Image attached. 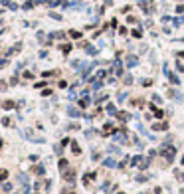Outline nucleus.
Instances as JSON below:
<instances>
[{
	"label": "nucleus",
	"mask_w": 184,
	"mask_h": 194,
	"mask_svg": "<svg viewBox=\"0 0 184 194\" xmlns=\"http://www.w3.org/2000/svg\"><path fill=\"white\" fill-rule=\"evenodd\" d=\"M162 156H164L168 162H172V158H174V147H166V149H162Z\"/></svg>",
	"instance_id": "obj_1"
},
{
	"label": "nucleus",
	"mask_w": 184,
	"mask_h": 194,
	"mask_svg": "<svg viewBox=\"0 0 184 194\" xmlns=\"http://www.w3.org/2000/svg\"><path fill=\"white\" fill-rule=\"evenodd\" d=\"M148 2H150V0H137V4H138V6H142V10H144L146 14H150V10H152V8L148 6Z\"/></svg>",
	"instance_id": "obj_2"
},
{
	"label": "nucleus",
	"mask_w": 184,
	"mask_h": 194,
	"mask_svg": "<svg viewBox=\"0 0 184 194\" xmlns=\"http://www.w3.org/2000/svg\"><path fill=\"white\" fill-rule=\"evenodd\" d=\"M63 176H65V180H67V182H73V180H75V172H73V170H65V172H63Z\"/></svg>",
	"instance_id": "obj_3"
},
{
	"label": "nucleus",
	"mask_w": 184,
	"mask_h": 194,
	"mask_svg": "<svg viewBox=\"0 0 184 194\" xmlns=\"http://www.w3.org/2000/svg\"><path fill=\"white\" fill-rule=\"evenodd\" d=\"M93 178H95V174H93V172H87V174L83 176V184H85V186H89V182H91Z\"/></svg>",
	"instance_id": "obj_4"
},
{
	"label": "nucleus",
	"mask_w": 184,
	"mask_h": 194,
	"mask_svg": "<svg viewBox=\"0 0 184 194\" xmlns=\"http://www.w3.org/2000/svg\"><path fill=\"white\" fill-rule=\"evenodd\" d=\"M67 115L69 117H79L81 113H79V109H75V107H67Z\"/></svg>",
	"instance_id": "obj_5"
},
{
	"label": "nucleus",
	"mask_w": 184,
	"mask_h": 194,
	"mask_svg": "<svg viewBox=\"0 0 184 194\" xmlns=\"http://www.w3.org/2000/svg\"><path fill=\"white\" fill-rule=\"evenodd\" d=\"M152 129H154V131H164V129H168V125H166V123H154Z\"/></svg>",
	"instance_id": "obj_6"
},
{
	"label": "nucleus",
	"mask_w": 184,
	"mask_h": 194,
	"mask_svg": "<svg viewBox=\"0 0 184 194\" xmlns=\"http://www.w3.org/2000/svg\"><path fill=\"white\" fill-rule=\"evenodd\" d=\"M103 164H105L107 168H113V166H117V162H115L113 158H105V160H103Z\"/></svg>",
	"instance_id": "obj_7"
},
{
	"label": "nucleus",
	"mask_w": 184,
	"mask_h": 194,
	"mask_svg": "<svg viewBox=\"0 0 184 194\" xmlns=\"http://www.w3.org/2000/svg\"><path fill=\"white\" fill-rule=\"evenodd\" d=\"M137 58H135V56H129V58H127V66H129V68H133V66H137Z\"/></svg>",
	"instance_id": "obj_8"
},
{
	"label": "nucleus",
	"mask_w": 184,
	"mask_h": 194,
	"mask_svg": "<svg viewBox=\"0 0 184 194\" xmlns=\"http://www.w3.org/2000/svg\"><path fill=\"white\" fill-rule=\"evenodd\" d=\"M59 168H61L63 172L67 170V160H65V158H61V160H59Z\"/></svg>",
	"instance_id": "obj_9"
},
{
	"label": "nucleus",
	"mask_w": 184,
	"mask_h": 194,
	"mask_svg": "<svg viewBox=\"0 0 184 194\" xmlns=\"http://www.w3.org/2000/svg\"><path fill=\"white\" fill-rule=\"evenodd\" d=\"M2 2H4V4H6V6H8L10 10H16V8H18V6H16L14 2H10V0H2Z\"/></svg>",
	"instance_id": "obj_10"
},
{
	"label": "nucleus",
	"mask_w": 184,
	"mask_h": 194,
	"mask_svg": "<svg viewBox=\"0 0 184 194\" xmlns=\"http://www.w3.org/2000/svg\"><path fill=\"white\" fill-rule=\"evenodd\" d=\"M8 178V170L6 168H0V180H6Z\"/></svg>",
	"instance_id": "obj_11"
},
{
	"label": "nucleus",
	"mask_w": 184,
	"mask_h": 194,
	"mask_svg": "<svg viewBox=\"0 0 184 194\" xmlns=\"http://www.w3.org/2000/svg\"><path fill=\"white\" fill-rule=\"evenodd\" d=\"M71 151H73L75 155H79V153H81V149L77 147V143H71Z\"/></svg>",
	"instance_id": "obj_12"
},
{
	"label": "nucleus",
	"mask_w": 184,
	"mask_h": 194,
	"mask_svg": "<svg viewBox=\"0 0 184 194\" xmlns=\"http://www.w3.org/2000/svg\"><path fill=\"white\" fill-rule=\"evenodd\" d=\"M107 113H111V115H115V113H117V109H115V105H107Z\"/></svg>",
	"instance_id": "obj_13"
},
{
	"label": "nucleus",
	"mask_w": 184,
	"mask_h": 194,
	"mask_svg": "<svg viewBox=\"0 0 184 194\" xmlns=\"http://www.w3.org/2000/svg\"><path fill=\"white\" fill-rule=\"evenodd\" d=\"M129 113H119V119H121V121H129Z\"/></svg>",
	"instance_id": "obj_14"
},
{
	"label": "nucleus",
	"mask_w": 184,
	"mask_h": 194,
	"mask_svg": "<svg viewBox=\"0 0 184 194\" xmlns=\"http://www.w3.org/2000/svg\"><path fill=\"white\" fill-rule=\"evenodd\" d=\"M79 105H81V107H87V105H89V99H87V97H83V99L79 101Z\"/></svg>",
	"instance_id": "obj_15"
},
{
	"label": "nucleus",
	"mask_w": 184,
	"mask_h": 194,
	"mask_svg": "<svg viewBox=\"0 0 184 194\" xmlns=\"http://www.w3.org/2000/svg\"><path fill=\"white\" fill-rule=\"evenodd\" d=\"M87 54H91V56H95V54H97V50H95V48H91V46H87Z\"/></svg>",
	"instance_id": "obj_16"
},
{
	"label": "nucleus",
	"mask_w": 184,
	"mask_h": 194,
	"mask_svg": "<svg viewBox=\"0 0 184 194\" xmlns=\"http://www.w3.org/2000/svg\"><path fill=\"white\" fill-rule=\"evenodd\" d=\"M12 107H14L12 101H6V103H4V109H12Z\"/></svg>",
	"instance_id": "obj_17"
},
{
	"label": "nucleus",
	"mask_w": 184,
	"mask_h": 194,
	"mask_svg": "<svg viewBox=\"0 0 184 194\" xmlns=\"http://www.w3.org/2000/svg\"><path fill=\"white\" fill-rule=\"evenodd\" d=\"M2 125H4V127H10V119L4 117V119H2Z\"/></svg>",
	"instance_id": "obj_18"
},
{
	"label": "nucleus",
	"mask_w": 184,
	"mask_h": 194,
	"mask_svg": "<svg viewBox=\"0 0 184 194\" xmlns=\"http://www.w3.org/2000/svg\"><path fill=\"white\" fill-rule=\"evenodd\" d=\"M34 170H36V174H44V166H36Z\"/></svg>",
	"instance_id": "obj_19"
},
{
	"label": "nucleus",
	"mask_w": 184,
	"mask_h": 194,
	"mask_svg": "<svg viewBox=\"0 0 184 194\" xmlns=\"http://www.w3.org/2000/svg\"><path fill=\"white\" fill-rule=\"evenodd\" d=\"M18 178H20V182H22V184H28V178H26V176H24V174H20V176H18Z\"/></svg>",
	"instance_id": "obj_20"
},
{
	"label": "nucleus",
	"mask_w": 184,
	"mask_h": 194,
	"mask_svg": "<svg viewBox=\"0 0 184 194\" xmlns=\"http://www.w3.org/2000/svg\"><path fill=\"white\" fill-rule=\"evenodd\" d=\"M137 182H146V176H144V174H140V176H137Z\"/></svg>",
	"instance_id": "obj_21"
},
{
	"label": "nucleus",
	"mask_w": 184,
	"mask_h": 194,
	"mask_svg": "<svg viewBox=\"0 0 184 194\" xmlns=\"http://www.w3.org/2000/svg\"><path fill=\"white\" fill-rule=\"evenodd\" d=\"M6 87H8L6 81H0V91H6Z\"/></svg>",
	"instance_id": "obj_22"
},
{
	"label": "nucleus",
	"mask_w": 184,
	"mask_h": 194,
	"mask_svg": "<svg viewBox=\"0 0 184 194\" xmlns=\"http://www.w3.org/2000/svg\"><path fill=\"white\" fill-rule=\"evenodd\" d=\"M4 190H6V192H10V190H12V184H8V182H6V184H4Z\"/></svg>",
	"instance_id": "obj_23"
},
{
	"label": "nucleus",
	"mask_w": 184,
	"mask_h": 194,
	"mask_svg": "<svg viewBox=\"0 0 184 194\" xmlns=\"http://www.w3.org/2000/svg\"><path fill=\"white\" fill-rule=\"evenodd\" d=\"M28 192H30V186L26 184V186H24V190H22V194H28Z\"/></svg>",
	"instance_id": "obj_24"
},
{
	"label": "nucleus",
	"mask_w": 184,
	"mask_h": 194,
	"mask_svg": "<svg viewBox=\"0 0 184 194\" xmlns=\"http://www.w3.org/2000/svg\"><path fill=\"white\" fill-rule=\"evenodd\" d=\"M182 164H184V156H182Z\"/></svg>",
	"instance_id": "obj_25"
},
{
	"label": "nucleus",
	"mask_w": 184,
	"mask_h": 194,
	"mask_svg": "<svg viewBox=\"0 0 184 194\" xmlns=\"http://www.w3.org/2000/svg\"><path fill=\"white\" fill-rule=\"evenodd\" d=\"M0 30H2V24H0Z\"/></svg>",
	"instance_id": "obj_26"
},
{
	"label": "nucleus",
	"mask_w": 184,
	"mask_h": 194,
	"mask_svg": "<svg viewBox=\"0 0 184 194\" xmlns=\"http://www.w3.org/2000/svg\"><path fill=\"white\" fill-rule=\"evenodd\" d=\"M180 40H182V42H184V38H180Z\"/></svg>",
	"instance_id": "obj_27"
},
{
	"label": "nucleus",
	"mask_w": 184,
	"mask_h": 194,
	"mask_svg": "<svg viewBox=\"0 0 184 194\" xmlns=\"http://www.w3.org/2000/svg\"><path fill=\"white\" fill-rule=\"evenodd\" d=\"M36 194H40V192H36Z\"/></svg>",
	"instance_id": "obj_28"
}]
</instances>
